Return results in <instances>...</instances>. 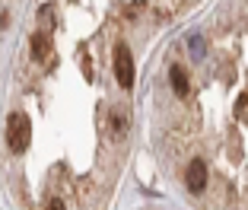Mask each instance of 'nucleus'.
<instances>
[{"label": "nucleus", "instance_id": "nucleus-6", "mask_svg": "<svg viewBox=\"0 0 248 210\" xmlns=\"http://www.w3.org/2000/svg\"><path fill=\"white\" fill-rule=\"evenodd\" d=\"M188 45H191V54H194V58H204V38L201 35H194Z\"/></svg>", "mask_w": 248, "mask_h": 210}, {"label": "nucleus", "instance_id": "nucleus-5", "mask_svg": "<svg viewBox=\"0 0 248 210\" xmlns=\"http://www.w3.org/2000/svg\"><path fill=\"white\" fill-rule=\"evenodd\" d=\"M169 83H172L175 96H188V77H185L182 67H172V70H169Z\"/></svg>", "mask_w": 248, "mask_h": 210}, {"label": "nucleus", "instance_id": "nucleus-2", "mask_svg": "<svg viewBox=\"0 0 248 210\" xmlns=\"http://www.w3.org/2000/svg\"><path fill=\"white\" fill-rule=\"evenodd\" d=\"M115 77L121 83V89L134 86V58H131V48L127 45H118L115 48Z\"/></svg>", "mask_w": 248, "mask_h": 210}, {"label": "nucleus", "instance_id": "nucleus-3", "mask_svg": "<svg viewBox=\"0 0 248 210\" xmlns=\"http://www.w3.org/2000/svg\"><path fill=\"white\" fill-rule=\"evenodd\" d=\"M185 185H188L191 194H204V188H207V166H204V160H191L188 172H185Z\"/></svg>", "mask_w": 248, "mask_h": 210}, {"label": "nucleus", "instance_id": "nucleus-1", "mask_svg": "<svg viewBox=\"0 0 248 210\" xmlns=\"http://www.w3.org/2000/svg\"><path fill=\"white\" fill-rule=\"evenodd\" d=\"M29 144H32V121L22 112H13L7 118V146L13 153H26Z\"/></svg>", "mask_w": 248, "mask_h": 210}, {"label": "nucleus", "instance_id": "nucleus-4", "mask_svg": "<svg viewBox=\"0 0 248 210\" xmlns=\"http://www.w3.org/2000/svg\"><path fill=\"white\" fill-rule=\"evenodd\" d=\"M48 51H51V42H48V35H32V45H29L32 61H45V58H48Z\"/></svg>", "mask_w": 248, "mask_h": 210}]
</instances>
